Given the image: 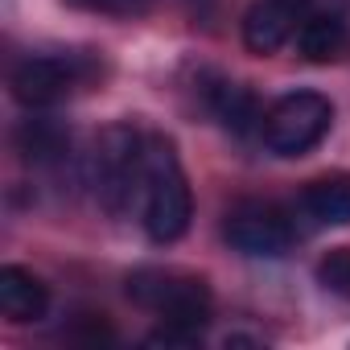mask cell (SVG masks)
Instances as JSON below:
<instances>
[{"instance_id":"10","label":"cell","mask_w":350,"mask_h":350,"mask_svg":"<svg viewBox=\"0 0 350 350\" xmlns=\"http://www.w3.org/2000/svg\"><path fill=\"white\" fill-rule=\"evenodd\" d=\"M301 206L321 227H346L350 223V173H325L313 178L301 194Z\"/></svg>"},{"instance_id":"6","label":"cell","mask_w":350,"mask_h":350,"mask_svg":"<svg viewBox=\"0 0 350 350\" xmlns=\"http://www.w3.org/2000/svg\"><path fill=\"white\" fill-rule=\"evenodd\" d=\"M223 235L231 239L235 252L243 256H284L293 247V223L276 202H260V198H243L227 211Z\"/></svg>"},{"instance_id":"12","label":"cell","mask_w":350,"mask_h":350,"mask_svg":"<svg viewBox=\"0 0 350 350\" xmlns=\"http://www.w3.org/2000/svg\"><path fill=\"white\" fill-rule=\"evenodd\" d=\"M215 103H219V116H223V124H227L231 132H247L252 124L264 120L260 107H256V95L243 91V87H223Z\"/></svg>"},{"instance_id":"3","label":"cell","mask_w":350,"mask_h":350,"mask_svg":"<svg viewBox=\"0 0 350 350\" xmlns=\"http://www.w3.org/2000/svg\"><path fill=\"white\" fill-rule=\"evenodd\" d=\"M144 144L148 140L128 124H111L95 140L87 157V186L107 215H124L144 190Z\"/></svg>"},{"instance_id":"2","label":"cell","mask_w":350,"mask_h":350,"mask_svg":"<svg viewBox=\"0 0 350 350\" xmlns=\"http://www.w3.org/2000/svg\"><path fill=\"white\" fill-rule=\"evenodd\" d=\"M140 211H144V231L152 243H178L194 219V198H190V182L182 173V161L173 152V144L161 136H152L144 144Z\"/></svg>"},{"instance_id":"9","label":"cell","mask_w":350,"mask_h":350,"mask_svg":"<svg viewBox=\"0 0 350 350\" xmlns=\"http://www.w3.org/2000/svg\"><path fill=\"white\" fill-rule=\"evenodd\" d=\"M297 50L305 62H317V66L342 62L350 54V29L338 13H309L297 33Z\"/></svg>"},{"instance_id":"5","label":"cell","mask_w":350,"mask_h":350,"mask_svg":"<svg viewBox=\"0 0 350 350\" xmlns=\"http://www.w3.org/2000/svg\"><path fill=\"white\" fill-rule=\"evenodd\" d=\"M87 75H91V66L75 54H38V58L17 62V70L9 75V91L21 107L46 111V107H58L62 99H70Z\"/></svg>"},{"instance_id":"7","label":"cell","mask_w":350,"mask_h":350,"mask_svg":"<svg viewBox=\"0 0 350 350\" xmlns=\"http://www.w3.org/2000/svg\"><path fill=\"white\" fill-rule=\"evenodd\" d=\"M309 13L313 0H256L243 13V46L252 54H276L301 33Z\"/></svg>"},{"instance_id":"4","label":"cell","mask_w":350,"mask_h":350,"mask_svg":"<svg viewBox=\"0 0 350 350\" xmlns=\"http://www.w3.org/2000/svg\"><path fill=\"white\" fill-rule=\"evenodd\" d=\"M334 124V103L317 91H293L284 99H276L264 120H260V136L276 157H305L309 148L321 144V136Z\"/></svg>"},{"instance_id":"13","label":"cell","mask_w":350,"mask_h":350,"mask_svg":"<svg viewBox=\"0 0 350 350\" xmlns=\"http://www.w3.org/2000/svg\"><path fill=\"white\" fill-rule=\"evenodd\" d=\"M317 280H321L329 293L350 297V247H334V252H325L321 264H317Z\"/></svg>"},{"instance_id":"14","label":"cell","mask_w":350,"mask_h":350,"mask_svg":"<svg viewBox=\"0 0 350 350\" xmlns=\"http://www.w3.org/2000/svg\"><path fill=\"white\" fill-rule=\"evenodd\" d=\"M66 5H70V9H79V13L132 21V17H144V13L152 9V0H66Z\"/></svg>"},{"instance_id":"11","label":"cell","mask_w":350,"mask_h":350,"mask_svg":"<svg viewBox=\"0 0 350 350\" xmlns=\"http://www.w3.org/2000/svg\"><path fill=\"white\" fill-rule=\"evenodd\" d=\"M13 144L25 165H58L70 152V132L58 120H25L13 132Z\"/></svg>"},{"instance_id":"8","label":"cell","mask_w":350,"mask_h":350,"mask_svg":"<svg viewBox=\"0 0 350 350\" xmlns=\"http://www.w3.org/2000/svg\"><path fill=\"white\" fill-rule=\"evenodd\" d=\"M46 309H50V288L29 268H17V264L0 268V313H5V321L13 325L42 321Z\"/></svg>"},{"instance_id":"1","label":"cell","mask_w":350,"mask_h":350,"mask_svg":"<svg viewBox=\"0 0 350 350\" xmlns=\"http://www.w3.org/2000/svg\"><path fill=\"white\" fill-rule=\"evenodd\" d=\"M128 297L157 313L161 325L144 338L148 346H194L211 325V288L202 276L173 272V268H140L128 276Z\"/></svg>"}]
</instances>
